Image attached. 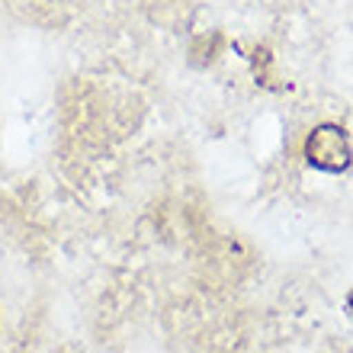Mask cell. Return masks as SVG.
Segmentation results:
<instances>
[{"instance_id":"cell-1","label":"cell","mask_w":353,"mask_h":353,"mask_svg":"<svg viewBox=\"0 0 353 353\" xmlns=\"http://www.w3.org/2000/svg\"><path fill=\"white\" fill-rule=\"evenodd\" d=\"M305 161L308 168L321 170V174H344L353 164L350 135L334 122L315 125L305 139Z\"/></svg>"},{"instance_id":"cell-2","label":"cell","mask_w":353,"mask_h":353,"mask_svg":"<svg viewBox=\"0 0 353 353\" xmlns=\"http://www.w3.org/2000/svg\"><path fill=\"white\" fill-rule=\"evenodd\" d=\"M347 308H350V315H353V292L347 296Z\"/></svg>"}]
</instances>
